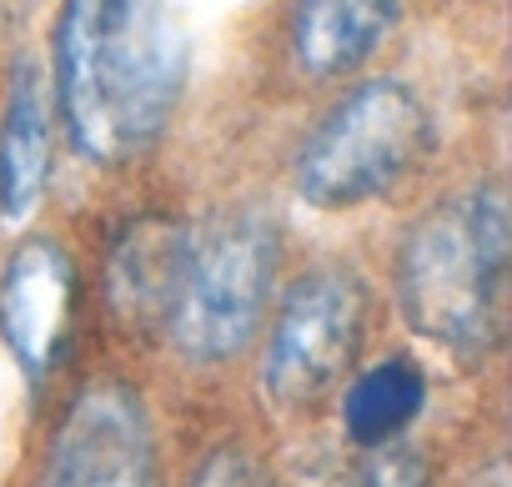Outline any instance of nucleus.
<instances>
[{"label": "nucleus", "instance_id": "nucleus-11", "mask_svg": "<svg viewBox=\"0 0 512 487\" xmlns=\"http://www.w3.org/2000/svg\"><path fill=\"white\" fill-rule=\"evenodd\" d=\"M427 402V377L417 362L407 357H392V362H377L367 367L352 387H347V402H342V427L352 442L362 447H382L392 442Z\"/></svg>", "mask_w": 512, "mask_h": 487}, {"label": "nucleus", "instance_id": "nucleus-9", "mask_svg": "<svg viewBox=\"0 0 512 487\" xmlns=\"http://www.w3.org/2000/svg\"><path fill=\"white\" fill-rule=\"evenodd\" d=\"M181 236L186 226L166 216H141L121 231L106 262V297L126 322H161L181 262Z\"/></svg>", "mask_w": 512, "mask_h": 487}, {"label": "nucleus", "instance_id": "nucleus-12", "mask_svg": "<svg viewBox=\"0 0 512 487\" xmlns=\"http://www.w3.org/2000/svg\"><path fill=\"white\" fill-rule=\"evenodd\" d=\"M352 487H427V462H422V452H412V447H387V442H382V447L357 467Z\"/></svg>", "mask_w": 512, "mask_h": 487}, {"label": "nucleus", "instance_id": "nucleus-10", "mask_svg": "<svg viewBox=\"0 0 512 487\" xmlns=\"http://www.w3.org/2000/svg\"><path fill=\"white\" fill-rule=\"evenodd\" d=\"M51 176V101H46V81L36 66H16L11 81V106H6V126H0V211L11 221L26 216Z\"/></svg>", "mask_w": 512, "mask_h": 487}, {"label": "nucleus", "instance_id": "nucleus-3", "mask_svg": "<svg viewBox=\"0 0 512 487\" xmlns=\"http://www.w3.org/2000/svg\"><path fill=\"white\" fill-rule=\"evenodd\" d=\"M277 282V226L256 211H221L186 226L166 302V332L191 362L236 357L267 317Z\"/></svg>", "mask_w": 512, "mask_h": 487}, {"label": "nucleus", "instance_id": "nucleus-1", "mask_svg": "<svg viewBox=\"0 0 512 487\" xmlns=\"http://www.w3.org/2000/svg\"><path fill=\"white\" fill-rule=\"evenodd\" d=\"M186 81V31L171 0H61L56 101L71 141L91 161L146 151Z\"/></svg>", "mask_w": 512, "mask_h": 487}, {"label": "nucleus", "instance_id": "nucleus-13", "mask_svg": "<svg viewBox=\"0 0 512 487\" xmlns=\"http://www.w3.org/2000/svg\"><path fill=\"white\" fill-rule=\"evenodd\" d=\"M196 487H267L262 472H256V462L236 447H221L201 472H196Z\"/></svg>", "mask_w": 512, "mask_h": 487}, {"label": "nucleus", "instance_id": "nucleus-2", "mask_svg": "<svg viewBox=\"0 0 512 487\" xmlns=\"http://www.w3.org/2000/svg\"><path fill=\"white\" fill-rule=\"evenodd\" d=\"M512 216L502 186H472L432 206L402 247L397 287L407 322L457 357H482L502 337Z\"/></svg>", "mask_w": 512, "mask_h": 487}, {"label": "nucleus", "instance_id": "nucleus-6", "mask_svg": "<svg viewBox=\"0 0 512 487\" xmlns=\"http://www.w3.org/2000/svg\"><path fill=\"white\" fill-rule=\"evenodd\" d=\"M41 487H156V437L141 397L96 382L66 412Z\"/></svg>", "mask_w": 512, "mask_h": 487}, {"label": "nucleus", "instance_id": "nucleus-7", "mask_svg": "<svg viewBox=\"0 0 512 487\" xmlns=\"http://www.w3.org/2000/svg\"><path fill=\"white\" fill-rule=\"evenodd\" d=\"M76 267L56 241H26L0 277V337L31 377H46L71 337Z\"/></svg>", "mask_w": 512, "mask_h": 487}, {"label": "nucleus", "instance_id": "nucleus-8", "mask_svg": "<svg viewBox=\"0 0 512 487\" xmlns=\"http://www.w3.org/2000/svg\"><path fill=\"white\" fill-rule=\"evenodd\" d=\"M402 0H297L292 51L312 76H347L392 31Z\"/></svg>", "mask_w": 512, "mask_h": 487}, {"label": "nucleus", "instance_id": "nucleus-4", "mask_svg": "<svg viewBox=\"0 0 512 487\" xmlns=\"http://www.w3.org/2000/svg\"><path fill=\"white\" fill-rule=\"evenodd\" d=\"M432 141V111L402 81L357 86L297 151V191L322 211L362 206L407 181Z\"/></svg>", "mask_w": 512, "mask_h": 487}, {"label": "nucleus", "instance_id": "nucleus-5", "mask_svg": "<svg viewBox=\"0 0 512 487\" xmlns=\"http://www.w3.org/2000/svg\"><path fill=\"white\" fill-rule=\"evenodd\" d=\"M362 322H367V292L352 272L342 267L307 272L287 292L267 337V357H262L267 397L282 407H307L327 397L357 357Z\"/></svg>", "mask_w": 512, "mask_h": 487}]
</instances>
